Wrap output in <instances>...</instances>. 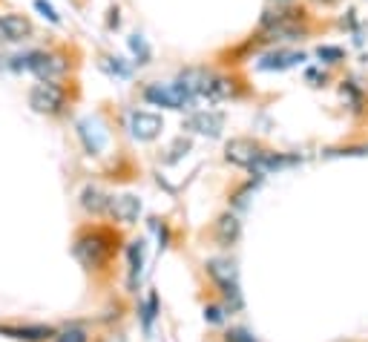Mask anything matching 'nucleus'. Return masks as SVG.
Instances as JSON below:
<instances>
[{
	"instance_id": "obj_2",
	"label": "nucleus",
	"mask_w": 368,
	"mask_h": 342,
	"mask_svg": "<svg viewBox=\"0 0 368 342\" xmlns=\"http://www.w3.org/2000/svg\"><path fill=\"white\" fill-rule=\"evenodd\" d=\"M205 271L210 276V282L219 288L222 293V302L227 305V311H242L245 308V299H242V285H239V271L236 262L227 259V256H213V259L205 262Z\"/></svg>"
},
{
	"instance_id": "obj_14",
	"label": "nucleus",
	"mask_w": 368,
	"mask_h": 342,
	"mask_svg": "<svg viewBox=\"0 0 368 342\" xmlns=\"http://www.w3.org/2000/svg\"><path fill=\"white\" fill-rule=\"evenodd\" d=\"M78 136H81V141H84V147H86L89 153H101V150H104L107 136L98 130V121H92V118L81 121V124H78Z\"/></svg>"
},
{
	"instance_id": "obj_6",
	"label": "nucleus",
	"mask_w": 368,
	"mask_h": 342,
	"mask_svg": "<svg viewBox=\"0 0 368 342\" xmlns=\"http://www.w3.org/2000/svg\"><path fill=\"white\" fill-rule=\"evenodd\" d=\"M262 150L265 147H259L253 138H234V141H227V147H224V158L230 164H236V167L251 170L256 164V158L262 155Z\"/></svg>"
},
{
	"instance_id": "obj_24",
	"label": "nucleus",
	"mask_w": 368,
	"mask_h": 342,
	"mask_svg": "<svg viewBox=\"0 0 368 342\" xmlns=\"http://www.w3.org/2000/svg\"><path fill=\"white\" fill-rule=\"evenodd\" d=\"M35 9L46 18V20H52V23H58V12H55V6H50L46 0H35Z\"/></svg>"
},
{
	"instance_id": "obj_23",
	"label": "nucleus",
	"mask_w": 368,
	"mask_h": 342,
	"mask_svg": "<svg viewBox=\"0 0 368 342\" xmlns=\"http://www.w3.org/2000/svg\"><path fill=\"white\" fill-rule=\"evenodd\" d=\"M130 49H132L135 55H142V64H150V49H147V44H144V37L132 35V37H130Z\"/></svg>"
},
{
	"instance_id": "obj_3",
	"label": "nucleus",
	"mask_w": 368,
	"mask_h": 342,
	"mask_svg": "<svg viewBox=\"0 0 368 342\" xmlns=\"http://www.w3.org/2000/svg\"><path fill=\"white\" fill-rule=\"evenodd\" d=\"M67 104V90L58 81H38L29 90V107L40 115H58L64 112Z\"/></svg>"
},
{
	"instance_id": "obj_17",
	"label": "nucleus",
	"mask_w": 368,
	"mask_h": 342,
	"mask_svg": "<svg viewBox=\"0 0 368 342\" xmlns=\"http://www.w3.org/2000/svg\"><path fill=\"white\" fill-rule=\"evenodd\" d=\"M138 314H142V325H144V331L150 334V328H153V322H156V317H159V296L150 293V296L144 299V305L138 308Z\"/></svg>"
},
{
	"instance_id": "obj_27",
	"label": "nucleus",
	"mask_w": 368,
	"mask_h": 342,
	"mask_svg": "<svg viewBox=\"0 0 368 342\" xmlns=\"http://www.w3.org/2000/svg\"><path fill=\"white\" fill-rule=\"evenodd\" d=\"M308 81H326V72H319V69H308Z\"/></svg>"
},
{
	"instance_id": "obj_5",
	"label": "nucleus",
	"mask_w": 368,
	"mask_h": 342,
	"mask_svg": "<svg viewBox=\"0 0 368 342\" xmlns=\"http://www.w3.org/2000/svg\"><path fill=\"white\" fill-rule=\"evenodd\" d=\"M127 130H130V136L138 138V141H153V138H159V133L164 130V121H161V115H156V112L132 110V112L127 115Z\"/></svg>"
},
{
	"instance_id": "obj_22",
	"label": "nucleus",
	"mask_w": 368,
	"mask_h": 342,
	"mask_svg": "<svg viewBox=\"0 0 368 342\" xmlns=\"http://www.w3.org/2000/svg\"><path fill=\"white\" fill-rule=\"evenodd\" d=\"M345 95L354 101V107H351V110H354V112H360V110H362V93L354 87V81H345V83H343V98H345Z\"/></svg>"
},
{
	"instance_id": "obj_20",
	"label": "nucleus",
	"mask_w": 368,
	"mask_h": 342,
	"mask_svg": "<svg viewBox=\"0 0 368 342\" xmlns=\"http://www.w3.org/2000/svg\"><path fill=\"white\" fill-rule=\"evenodd\" d=\"M222 342H259V339H256L253 331H248V328H227V331L222 334Z\"/></svg>"
},
{
	"instance_id": "obj_18",
	"label": "nucleus",
	"mask_w": 368,
	"mask_h": 342,
	"mask_svg": "<svg viewBox=\"0 0 368 342\" xmlns=\"http://www.w3.org/2000/svg\"><path fill=\"white\" fill-rule=\"evenodd\" d=\"M52 342H89V334L84 325H67L64 331H55Z\"/></svg>"
},
{
	"instance_id": "obj_26",
	"label": "nucleus",
	"mask_w": 368,
	"mask_h": 342,
	"mask_svg": "<svg viewBox=\"0 0 368 342\" xmlns=\"http://www.w3.org/2000/svg\"><path fill=\"white\" fill-rule=\"evenodd\" d=\"M110 61H113V64H107V66H110L115 75H121V78H127V75H130V69L121 64V58H110Z\"/></svg>"
},
{
	"instance_id": "obj_8",
	"label": "nucleus",
	"mask_w": 368,
	"mask_h": 342,
	"mask_svg": "<svg viewBox=\"0 0 368 342\" xmlns=\"http://www.w3.org/2000/svg\"><path fill=\"white\" fill-rule=\"evenodd\" d=\"M188 130H190V133H199V136H207V138H219L222 130H224V115H222V112H213V110L193 112V115L188 118Z\"/></svg>"
},
{
	"instance_id": "obj_7",
	"label": "nucleus",
	"mask_w": 368,
	"mask_h": 342,
	"mask_svg": "<svg viewBox=\"0 0 368 342\" xmlns=\"http://www.w3.org/2000/svg\"><path fill=\"white\" fill-rule=\"evenodd\" d=\"M107 213L113 216V222H118V225H135L138 216H142V199L130 196V193H124V196H110Z\"/></svg>"
},
{
	"instance_id": "obj_11",
	"label": "nucleus",
	"mask_w": 368,
	"mask_h": 342,
	"mask_svg": "<svg viewBox=\"0 0 368 342\" xmlns=\"http://www.w3.org/2000/svg\"><path fill=\"white\" fill-rule=\"evenodd\" d=\"M0 35H4V40H26L32 35V23L29 18L18 15V12H4L0 15Z\"/></svg>"
},
{
	"instance_id": "obj_12",
	"label": "nucleus",
	"mask_w": 368,
	"mask_h": 342,
	"mask_svg": "<svg viewBox=\"0 0 368 342\" xmlns=\"http://www.w3.org/2000/svg\"><path fill=\"white\" fill-rule=\"evenodd\" d=\"M213 233H216V242L222 247L236 244L239 236H242V222L234 216V213H222V216L216 219V225H213Z\"/></svg>"
},
{
	"instance_id": "obj_13",
	"label": "nucleus",
	"mask_w": 368,
	"mask_h": 342,
	"mask_svg": "<svg viewBox=\"0 0 368 342\" xmlns=\"http://www.w3.org/2000/svg\"><path fill=\"white\" fill-rule=\"evenodd\" d=\"M81 207L86 213H92V216H104L107 207H110V196L101 187H96V184H86L81 190Z\"/></svg>"
},
{
	"instance_id": "obj_4",
	"label": "nucleus",
	"mask_w": 368,
	"mask_h": 342,
	"mask_svg": "<svg viewBox=\"0 0 368 342\" xmlns=\"http://www.w3.org/2000/svg\"><path fill=\"white\" fill-rule=\"evenodd\" d=\"M144 101H150L153 107H164V110H190L196 104V98L181 87V83H150L144 90Z\"/></svg>"
},
{
	"instance_id": "obj_21",
	"label": "nucleus",
	"mask_w": 368,
	"mask_h": 342,
	"mask_svg": "<svg viewBox=\"0 0 368 342\" xmlns=\"http://www.w3.org/2000/svg\"><path fill=\"white\" fill-rule=\"evenodd\" d=\"M316 55H319L322 61H326V64H340V61L345 58V52H343L340 47H319Z\"/></svg>"
},
{
	"instance_id": "obj_25",
	"label": "nucleus",
	"mask_w": 368,
	"mask_h": 342,
	"mask_svg": "<svg viewBox=\"0 0 368 342\" xmlns=\"http://www.w3.org/2000/svg\"><path fill=\"white\" fill-rule=\"evenodd\" d=\"M188 150H190V141H184V138H181V141H176V147H173V155H167V161H176L181 153H188Z\"/></svg>"
},
{
	"instance_id": "obj_9",
	"label": "nucleus",
	"mask_w": 368,
	"mask_h": 342,
	"mask_svg": "<svg viewBox=\"0 0 368 342\" xmlns=\"http://www.w3.org/2000/svg\"><path fill=\"white\" fill-rule=\"evenodd\" d=\"M0 334L18 342H52V325H0Z\"/></svg>"
},
{
	"instance_id": "obj_10",
	"label": "nucleus",
	"mask_w": 368,
	"mask_h": 342,
	"mask_svg": "<svg viewBox=\"0 0 368 342\" xmlns=\"http://www.w3.org/2000/svg\"><path fill=\"white\" fill-rule=\"evenodd\" d=\"M299 158L297 155H285V153H273V150H262V155L256 158V164L251 167V173L253 176H270V173H280V170L297 164Z\"/></svg>"
},
{
	"instance_id": "obj_15",
	"label": "nucleus",
	"mask_w": 368,
	"mask_h": 342,
	"mask_svg": "<svg viewBox=\"0 0 368 342\" xmlns=\"http://www.w3.org/2000/svg\"><path fill=\"white\" fill-rule=\"evenodd\" d=\"M127 259H130V290H135V282L144 271V242L142 239L127 244Z\"/></svg>"
},
{
	"instance_id": "obj_19",
	"label": "nucleus",
	"mask_w": 368,
	"mask_h": 342,
	"mask_svg": "<svg viewBox=\"0 0 368 342\" xmlns=\"http://www.w3.org/2000/svg\"><path fill=\"white\" fill-rule=\"evenodd\" d=\"M227 314H230V311H227L224 302H222V305H219V302H207V305H205V319H207L210 325H222V322L227 319Z\"/></svg>"
},
{
	"instance_id": "obj_28",
	"label": "nucleus",
	"mask_w": 368,
	"mask_h": 342,
	"mask_svg": "<svg viewBox=\"0 0 368 342\" xmlns=\"http://www.w3.org/2000/svg\"><path fill=\"white\" fill-rule=\"evenodd\" d=\"M316 4H334V0H316Z\"/></svg>"
},
{
	"instance_id": "obj_1",
	"label": "nucleus",
	"mask_w": 368,
	"mask_h": 342,
	"mask_svg": "<svg viewBox=\"0 0 368 342\" xmlns=\"http://www.w3.org/2000/svg\"><path fill=\"white\" fill-rule=\"evenodd\" d=\"M118 250H121V236L115 228H107V225H86L78 230L72 242V256L89 273L104 271L118 256Z\"/></svg>"
},
{
	"instance_id": "obj_16",
	"label": "nucleus",
	"mask_w": 368,
	"mask_h": 342,
	"mask_svg": "<svg viewBox=\"0 0 368 342\" xmlns=\"http://www.w3.org/2000/svg\"><path fill=\"white\" fill-rule=\"evenodd\" d=\"M305 61V55L302 52H270V55H265L262 61H259V69H288V66H294V64H302Z\"/></svg>"
}]
</instances>
